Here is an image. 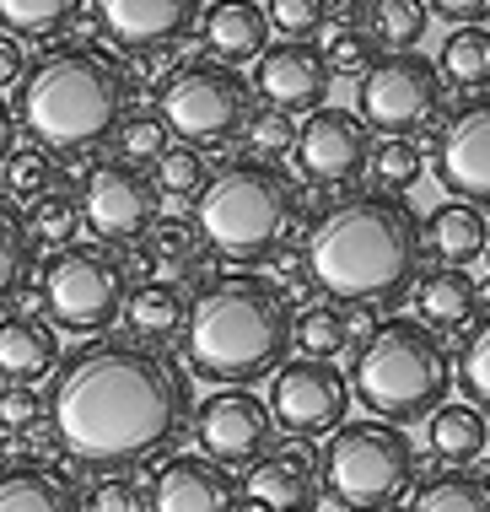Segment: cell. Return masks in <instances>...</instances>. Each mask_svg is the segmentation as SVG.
<instances>
[{"mask_svg": "<svg viewBox=\"0 0 490 512\" xmlns=\"http://www.w3.org/2000/svg\"><path fill=\"white\" fill-rule=\"evenodd\" d=\"M44 405L54 442L70 459L114 475L184 442L194 421V378H184V367L151 340L97 335L60 356Z\"/></svg>", "mask_w": 490, "mask_h": 512, "instance_id": "cell-1", "label": "cell"}, {"mask_svg": "<svg viewBox=\"0 0 490 512\" xmlns=\"http://www.w3.org/2000/svg\"><path fill=\"white\" fill-rule=\"evenodd\" d=\"M302 275L329 302L345 308H388L410 297L426 275V232L399 195H345L302 238Z\"/></svg>", "mask_w": 490, "mask_h": 512, "instance_id": "cell-2", "label": "cell"}, {"mask_svg": "<svg viewBox=\"0 0 490 512\" xmlns=\"http://www.w3.org/2000/svg\"><path fill=\"white\" fill-rule=\"evenodd\" d=\"M291 356V302L259 270H237L194 292L184 313V362L200 383L248 389Z\"/></svg>", "mask_w": 490, "mask_h": 512, "instance_id": "cell-3", "label": "cell"}, {"mask_svg": "<svg viewBox=\"0 0 490 512\" xmlns=\"http://www.w3.org/2000/svg\"><path fill=\"white\" fill-rule=\"evenodd\" d=\"M130 114V71L97 44H60L17 81V124L38 151H92Z\"/></svg>", "mask_w": 490, "mask_h": 512, "instance_id": "cell-4", "label": "cell"}, {"mask_svg": "<svg viewBox=\"0 0 490 512\" xmlns=\"http://www.w3.org/2000/svg\"><path fill=\"white\" fill-rule=\"evenodd\" d=\"M302 227V189L275 162H221L194 195V232L221 265H275Z\"/></svg>", "mask_w": 490, "mask_h": 512, "instance_id": "cell-5", "label": "cell"}, {"mask_svg": "<svg viewBox=\"0 0 490 512\" xmlns=\"http://www.w3.org/2000/svg\"><path fill=\"white\" fill-rule=\"evenodd\" d=\"M345 383L377 421H426L437 405H447V389H453L447 335L426 329L420 318H383L372 324V335H361Z\"/></svg>", "mask_w": 490, "mask_h": 512, "instance_id": "cell-6", "label": "cell"}, {"mask_svg": "<svg viewBox=\"0 0 490 512\" xmlns=\"http://www.w3.org/2000/svg\"><path fill=\"white\" fill-rule=\"evenodd\" d=\"M420 448L394 421H345L318 459V491L345 512H388L415 491Z\"/></svg>", "mask_w": 490, "mask_h": 512, "instance_id": "cell-7", "label": "cell"}, {"mask_svg": "<svg viewBox=\"0 0 490 512\" xmlns=\"http://www.w3.org/2000/svg\"><path fill=\"white\" fill-rule=\"evenodd\" d=\"M38 302L54 329L70 335H108L130 302V270L103 243H65L38 265Z\"/></svg>", "mask_w": 490, "mask_h": 512, "instance_id": "cell-8", "label": "cell"}, {"mask_svg": "<svg viewBox=\"0 0 490 512\" xmlns=\"http://www.w3.org/2000/svg\"><path fill=\"white\" fill-rule=\"evenodd\" d=\"M248 114H254V87L221 60H184L157 87V119L167 124V135H178V146L194 151L227 146L232 135H243Z\"/></svg>", "mask_w": 490, "mask_h": 512, "instance_id": "cell-9", "label": "cell"}, {"mask_svg": "<svg viewBox=\"0 0 490 512\" xmlns=\"http://www.w3.org/2000/svg\"><path fill=\"white\" fill-rule=\"evenodd\" d=\"M442 114V76L437 60L415 49L399 54H377L361 71V92H356V119L377 130L383 141H410L415 130H426Z\"/></svg>", "mask_w": 490, "mask_h": 512, "instance_id": "cell-10", "label": "cell"}, {"mask_svg": "<svg viewBox=\"0 0 490 512\" xmlns=\"http://www.w3.org/2000/svg\"><path fill=\"white\" fill-rule=\"evenodd\" d=\"M350 415V383L334 362H313V356H286L270 383V421L286 437L313 442L345 426Z\"/></svg>", "mask_w": 490, "mask_h": 512, "instance_id": "cell-11", "label": "cell"}, {"mask_svg": "<svg viewBox=\"0 0 490 512\" xmlns=\"http://www.w3.org/2000/svg\"><path fill=\"white\" fill-rule=\"evenodd\" d=\"M81 221L92 227L97 243H135L151 232V221L162 216V195L157 184H151L146 168H135V162L124 157H108L97 162V168L81 178Z\"/></svg>", "mask_w": 490, "mask_h": 512, "instance_id": "cell-12", "label": "cell"}, {"mask_svg": "<svg viewBox=\"0 0 490 512\" xmlns=\"http://www.w3.org/2000/svg\"><path fill=\"white\" fill-rule=\"evenodd\" d=\"M431 173L458 205H490V92L453 108L431 146Z\"/></svg>", "mask_w": 490, "mask_h": 512, "instance_id": "cell-13", "label": "cell"}, {"mask_svg": "<svg viewBox=\"0 0 490 512\" xmlns=\"http://www.w3.org/2000/svg\"><path fill=\"white\" fill-rule=\"evenodd\" d=\"M307 184L318 189H345L367 173L372 157V130L356 119V108H313V119L297 124V146H291Z\"/></svg>", "mask_w": 490, "mask_h": 512, "instance_id": "cell-14", "label": "cell"}, {"mask_svg": "<svg viewBox=\"0 0 490 512\" xmlns=\"http://www.w3.org/2000/svg\"><path fill=\"white\" fill-rule=\"evenodd\" d=\"M194 437H200V459L232 469V464H254L270 453V437H275V421H270V405L248 389H216L194 410Z\"/></svg>", "mask_w": 490, "mask_h": 512, "instance_id": "cell-15", "label": "cell"}, {"mask_svg": "<svg viewBox=\"0 0 490 512\" xmlns=\"http://www.w3.org/2000/svg\"><path fill=\"white\" fill-rule=\"evenodd\" d=\"M205 0H92V27L130 54H162L200 27Z\"/></svg>", "mask_w": 490, "mask_h": 512, "instance_id": "cell-16", "label": "cell"}, {"mask_svg": "<svg viewBox=\"0 0 490 512\" xmlns=\"http://www.w3.org/2000/svg\"><path fill=\"white\" fill-rule=\"evenodd\" d=\"M329 65H324V49L313 38H280L259 54L254 65V92L275 114H307V108L324 103L329 92Z\"/></svg>", "mask_w": 490, "mask_h": 512, "instance_id": "cell-17", "label": "cell"}, {"mask_svg": "<svg viewBox=\"0 0 490 512\" xmlns=\"http://www.w3.org/2000/svg\"><path fill=\"white\" fill-rule=\"evenodd\" d=\"M232 507H237L232 469L210 464L200 453L167 459L146 491V512H232Z\"/></svg>", "mask_w": 490, "mask_h": 512, "instance_id": "cell-18", "label": "cell"}, {"mask_svg": "<svg viewBox=\"0 0 490 512\" xmlns=\"http://www.w3.org/2000/svg\"><path fill=\"white\" fill-rule=\"evenodd\" d=\"M237 496L254 502L259 512L313 507V496H318V459H313V453H302V448H270L264 459L248 464Z\"/></svg>", "mask_w": 490, "mask_h": 512, "instance_id": "cell-19", "label": "cell"}, {"mask_svg": "<svg viewBox=\"0 0 490 512\" xmlns=\"http://www.w3.org/2000/svg\"><path fill=\"white\" fill-rule=\"evenodd\" d=\"M0 512H81V486L49 459L0 464Z\"/></svg>", "mask_w": 490, "mask_h": 512, "instance_id": "cell-20", "label": "cell"}, {"mask_svg": "<svg viewBox=\"0 0 490 512\" xmlns=\"http://www.w3.org/2000/svg\"><path fill=\"white\" fill-rule=\"evenodd\" d=\"M200 33L210 54L221 65H232V71L270 49V17H264L259 0H216L210 11H200Z\"/></svg>", "mask_w": 490, "mask_h": 512, "instance_id": "cell-21", "label": "cell"}, {"mask_svg": "<svg viewBox=\"0 0 490 512\" xmlns=\"http://www.w3.org/2000/svg\"><path fill=\"white\" fill-rule=\"evenodd\" d=\"M54 367H60V335H54V324H44L33 313L0 318V378L38 389V378H49Z\"/></svg>", "mask_w": 490, "mask_h": 512, "instance_id": "cell-22", "label": "cell"}, {"mask_svg": "<svg viewBox=\"0 0 490 512\" xmlns=\"http://www.w3.org/2000/svg\"><path fill=\"white\" fill-rule=\"evenodd\" d=\"M410 297H415V308H420V324L437 329V335L469 329L474 318H480V286H474L464 270H453V265H442V270L420 275Z\"/></svg>", "mask_w": 490, "mask_h": 512, "instance_id": "cell-23", "label": "cell"}, {"mask_svg": "<svg viewBox=\"0 0 490 512\" xmlns=\"http://www.w3.org/2000/svg\"><path fill=\"white\" fill-rule=\"evenodd\" d=\"M33 275H38V243L27 232V216L0 195V318L17 308Z\"/></svg>", "mask_w": 490, "mask_h": 512, "instance_id": "cell-24", "label": "cell"}, {"mask_svg": "<svg viewBox=\"0 0 490 512\" xmlns=\"http://www.w3.org/2000/svg\"><path fill=\"white\" fill-rule=\"evenodd\" d=\"M420 232H426V243L437 248L453 270L474 265V259H485V216L474 211V205H437V216L420 221Z\"/></svg>", "mask_w": 490, "mask_h": 512, "instance_id": "cell-25", "label": "cell"}, {"mask_svg": "<svg viewBox=\"0 0 490 512\" xmlns=\"http://www.w3.org/2000/svg\"><path fill=\"white\" fill-rule=\"evenodd\" d=\"M426 421H431V453L453 469H469L490 442V421L469 405H437Z\"/></svg>", "mask_w": 490, "mask_h": 512, "instance_id": "cell-26", "label": "cell"}, {"mask_svg": "<svg viewBox=\"0 0 490 512\" xmlns=\"http://www.w3.org/2000/svg\"><path fill=\"white\" fill-rule=\"evenodd\" d=\"M124 313H130V329L140 340H173L184 335V313H189V297L178 281H140V292H130L124 302Z\"/></svg>", "mask_w": 490, "mask_h": 512, "instance_id": "cell-27", "label": "cell"}, {"mask_svg": "<svg viewBox=\"0 0 490 512\" xmlns=\"http://www.w3.org/2000/svg\"><path fill=\"white\" fill-rule=\"evenodd\" d=\"M410 512H490V475L480 469H442L410 491Z\"/></svg>", "mask_w": 490, "mask_h": 512, "instance_id": "cell-28", "label": "cell"}, {"mask_svg": "<svg viewBox=\"0 0 490 512\" xmlns=\"http://www.w3.org/2000/svg\"><path fill=\"white\" fill-rule=\"evenodd\" d=\"M291 345H302V356H313V362H334L340 351L356 345L350 313L340 302H313V308L291 313Z\"/></svg>", "mask_w": 490, "mask_h": 512, "instance_id": "cell-29", "label": "cell"}, {"mask_svg": "<svg viewBox=\"0 0 490 512\" xmlns=\"http://www.w3.org/2000/svg\"><path fill=\"white\" fill-rule=\"evenodd\" d=\"M76 17H81V0H0V33L33 38V44L70 33Z\"/></svg>", "mask_w": 490, "mask_h": 512, "instance_id": "cell-30", "label": "cell"}, {"mask_svg": "<svg viewBox=\"0 0 490 512\" xmlns=\"http://www.w3.org/2000/svg\"><path fill=\"white\" fill-rule=\"evenodd\" d=\"M453 383L464 389V405L490 421V313L469 324V335L453 356Z\"/></svg>", "mask_w": 490, "mask_h": 512, "instance_id": "cell-31", "label": "cell"}, {"mask_svg": "<svg viewBox=\"0 0 490 512\" xmlns=\"http://www.w3.org/2000/svg\"><path fill=\"white\" fill-rule=\"evenodd\" d=\"M437 76H447L453 87H469V92L490 87V33L485 27H458V33H447Z\"/></svg>", "mask_w": 490, "mask_h": 512, "instance_id": "cell-32", "label": "cell"}, {"mask_svg": "<svg viewBox=\"0 0 490 512\" xmlns=\"http://www.w3.org/2000/svg\"><path fill=\"white\" fill-rule=\"evenodd\" d=\"M27 232H33V243H54V248L76 243V232H81L76 195L70 189H44V195L27 205Z\"/></svg>", "mask_w": 490, "mask_h": 512, "instance_id": "cell-33", "label": "cell"}, {"mask_svg": "<svg viewBox=\"0 0 490 512\" xmlns=\"http://www.w3.org/2000/svg\"><path fill=\"white\" fill-rule=\"evenodd\" d=\"M426 0H377L372 6V38L388 49H415L420 38H426Z\"/></svg>", "mask_w": 490, "mask_h": 512, "instance_id": "cell-34", "label": "cell"}, {"mask_svg": "<svg viewBox=\"0 0 490 512\" xmlns=\"http://www.w3.org/2000/svg\"><path fill=\"white\" fill-rule=\"evenodd\" d=\"M151 184H157V195H173V200H189V195H200V184H205V157L194 146H167L157 162H151Z\"/></svg>", "mask_w": 490, "mask_h": 512, "instance_id": "cell-35", "label": "cell"}, {"mask_svg": "<svg viewBox=\"0 0 490 512\" xmlns=\"http://www.w3.org/2000/svg\"><path fill=\"white\" fill-rule=\"evenodd\" d=\"M243 135H248V157L254 162H280V157H291V146H297V119L264 108V114H248Z\"/></svg>", "mask_w": 490, "mask_h": 512, "instance_id": "cell-36", "label": "cell"}, {"mask_svg": "<svg viewBox=\"0 0 490 512\" xmlns=\"http://www.w3.org/2000/svg\"><path fill=\"white\" fill-rule=\"evenodd\" d=\"M49 178H54V162H49V151H38V146H17L6 157V168H0L6 200L11 195H17V200H38L49 189Z\"/></svg>", "mask_w": 490, "mask_h": 512, "instance_id": "cell-37", "label": "cell"}, {"mask_svg": "<svg viewBox=\"0 0 490 512\" xmlns=\"http://www.w3.org/2000/svg\"><path fill=\"white\" fill-rule=\"evenodd\" d=\"M420 146L415 141H383V146H372V157H367V173L383 184V195H394V189H410L415 178H420Z\"/></svg>", "mask_w": 490, "mask_h": 512, "instance_id": "cell-38", "label": "cell"}, {"mask_svg": "<svg viewBox=\"0 0 490 512\" xmlns=\"http://www.w3.org/2000/svg\"><path fill=\"white\" fill-rule=\"evenodd\" d=\"M81 512H146V486H140L130 469L97 475V486L81 491Z\"/></svg>", "mask_w": 490, "mask_h": 512, "instance_id": "cell-39", "label": "cell"}, {"mask_svg": "<svg viewBox=\"0 0 490 512\" xmlns=\"http://www.w3.org/2000/svg\"><path fill=\"white\" fill-rule=\"evenodd\" d=\"M44 421H49V405H44L38 389H27V383H6V389H0V432L27 437Z\"/></svg>", "mask_w": 490, "mask_h": 512, "instance_id": "cell-40", "label": "cell"}, {"mask_svg": "<svg viewBox=\"0 0 490 512\" xmlns=\"http://www.w3.org/2000/svg\"><path fill=\"white\" fill-rule=\"evenodd\" d=\"M270 27L286 38H313L329 27V0H270Z\"/></svg>", "mask_w": 490, "mask_h": 512, "instance_id": "cell-41", "label": "cell"}, {"mask_svg": "<svg viewBox=\"0 0 490 512\" xmlns=\"http://www.w3.org/2000/svg\"><path fill=\"white\" fill-rule=\"evenodd\" d=\"M372 60H377V38H372V33H356V27L329 33V49H324L329 76H361Z\"/></svg>", "mask_w": 490, "mask_h": 512, "instance_id": "cell-42", "label": "cell"}, {"mask_svg": "<svg viewBox=\"0 0 490 512\" xmlns=\"http://www.w3.org/2000/svg\"><path fill=\"white\" fill-rule=\"evenodd\" d=\"M119 146H124V162L140 168V162H157L173 141H167V124L157 114H135V119L119 124Z\"/></svg>", "mask_w": 490, "mask_h": 512, "instance_id": "cell-43", "label": "cell"}, {"mask_svg": "<svg viewBox=\"0 0 490 512\" xmlns=\"http://www.w3.org/2000/svg\"><path fill=\"white\" fill-rule=\"evenodd\" d=\"M426 11H437V17L458 22V27H480V22H490V0H426Z\"/></svg>", "mask_w": 490, "mask_h": 512, "instance_id": "cell-44", "label": "cell"}, {"mask_svg": "<svg viewBox=\"0 0 490 512\" xmlns=\"http://www.w3.org/2000/svg\"><path fill=\"white\" fill-rule=\"evenodd\" d=\"M27 71V54H22V38L0 33V87H17Z\"/></svg>", "mask_w": 490, "mask_h": 512, "instance_id": "cell-45", "label": "cell"}, {"mask_svg": "<svg viewBox=\"0 0 490 512\" xmlns=\"http://www.w3.org/2000/svg\"><path fill=\"white\" fill-rule=\"evenodd\" d=\"M11 151H17V114H11L6 103H0V168H6Z\"/></svg>", "mask_w": 490, "mask_h": 512, "instance_id": "cell-46", "label": "cell"}, {"mask_svg": "<svg viewBox=\"0 0 490 512\" xmlns=\"http://www.w3.org/2000/svg\"><path fill=\"white\" fill-rule=\"evenodd\" d=\"M0 453H6V432H0Z\"/></svg>", "mask_w": 490, "mask_h": 512, "instance_id": "cell-47", "label": "cell"}, {"mask_svg": "<svg viewBox=\"0 0 490 512\" xmlns=\"http://www.w3.org/2000/svg\"><path fill=\"white\" fill-rule=\"evenodd\" d=\"M297 512H318V507H297Z\"/></svg>", "mask_w": 490, "mask_h": 512, "instance_id": "cell-48", "label": "cell"}, {"mask_svg": "<svg viewBox=\"0 0 490 512\" xmlns=\"http://www.w3.org/2000/svg\"><path fill=\"white\" fill-rule=\"evenodd\" d=\"M485 254H490V238H485Z\"/></svg>", "mask_w": 490, "mask_h": 512, "instance_id": "cell-49", "label": "cell"}]
</instances>
